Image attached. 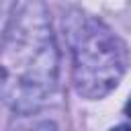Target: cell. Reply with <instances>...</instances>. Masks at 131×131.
<instances>
[{
    "instance_id": "cell-1",
    "label": "cell",
    "mask_w": 131,
    "mask_h": 131,
    "mask_svg": "<svg viewBox=\"0 0 131 131\" xmlns=\"http://www.w3.org/2000/svg\"><path fill=\"white\" fill-rule=\"evenodd\" d=\"M57 82V49L41 2H31L4 33L2 96L14 111L39 108Z\"/></svg>"
},
{
    "instance_id": "cell-2",
    "label": "cell",
    "mask_w": 131,
    "mask_h": 131,
    "mask_svg": "<svg viewBox=\"0 0 131 131\" xmlns=\"http://www.w3.org/2000/svg\"><path fill=\"white\" fill-rule=\"evenodd\" d=\"M68 45L72 51V72L78 94L100 98L121 80L127 63L125 47L119 37L100 20L72 12L63 20Z\"/></svg>"
},
{
    "instance_id": "cell-3",
    "label": "cell",
    "mask_w": 131,
    "mask_h": 131,
    "mask_svg": "<svg viewBox=\"0 0 131 131\" xmlns=\"http://www.w3.org/2000/svg\"><path fill=\"white\" fill-rule=\"evenodd\" d=\"M125 115L127 117H131V98L127 100V104H125Z\"/></svg>"
}]
</instances>
